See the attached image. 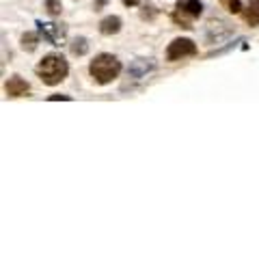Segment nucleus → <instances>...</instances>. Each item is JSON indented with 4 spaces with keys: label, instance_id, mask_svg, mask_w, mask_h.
<instances>
[{
    "label": "nucleus",
    "instance_id": "1",
    "mask_svg": "<svg viewBox=\"0 0 259 259\" xmlns=\"http://www.w3.org/2000/svg\"><path fill=\"white\" fill-rule=\"evenodd\" d=\"M67 71H69V65L61 54H45L35 67V74L39 76V80L48 84V87H54V84L63 82Z\"/></svg>",
    "mask_w": 259,
    "mask_h": 259
},
{
    "label": "nucleus",
    "instance_id": "2",
    "mask_svg": "<svg viewBox=\"0 0 259 259\" xmlns=\"http://www.w3.org/2000/svg\"><path fill=\"white\" fill-rule=\"evenodd\" d=\"M89 74L97 84H108L121 74V63L113 54H97L89 63Z\"/></svg>",
    "mask_w": 259,
    "mask_h": 259
},
{
    "label": "nucleus",
    "instance_id": "3",
    "mask_svg": "<svg viewBox=\"0 0 259 259\" xmlns=\"http://www.w3.org/2000/svg\"><path fill=\"white\" fill-rule=\"evenodd\" d=\"M201 13H203L201 0H179V2L175 4L173 19L177 26H181V28H192L190 22L194 17H201Z\"/></svg>",
    "mask_w": 259,
    "mask_h": 259
},
{
    "label": "nucleus",
    "instance_id": "4",
    "mask_svg": "<svg viewBox=\"0 0 259 259\" xmlns=\"http://www.w3.org/2000/svg\"><path fill=\"white\" fill-rule=\"evenodd\" d=\"M197 54V43L192 41V39H188V37H177V39H173L171 43H168V48H166V61H184V58L188 56H194Z\"/></svg>",
    "mask_w": 259,
    "mask_h": 259
},
{
    "label": "nucleus",
    "instance_id": "5",
    "mask_svg": "<svg viewBox=\"0 0 259 259\" xmlns=\"http://www.w3.org/2000/svg\"><path fill=\"white\" fill-rule=\"evenodd\" d=\"M37 28H39V35L52 45H61L65 35H67V28L56 22H37Z\"/></svg>",
    "mask_w": 259,
    "mask_h": 259
},
{
    "label": "nucleus",
    "instance_id": "6",
    "mask_svg": "<svg viewBox=\"0 0 259 259\" xmlns=\"http://www.w3.org/2000/svg\"><path fill=\"white\" fill-rule=\"evenodd\" d=\"M28 91H30V84L19 76H11L4 84V93L9 97H22V95L28 93Z\"/></svg>",
    "mask_w": 259,
    "mask_h": 259
},
{
    "label": "nucleus",
    "instance_id": "7",
    "mask_svg": "<svg viewBox=\"0 0 259 259\" xmlns=\"http://www.w3.org/2000/svg\"><path fill=\"white\" fill-rule=\"evenodd\" d=\"M153 67H155V63L151 58H136V61L130 65L128 74H130V78H140V76H145L147 71H151Z\"/></svg>",
    "mask_w": 259,
    "mask_h": 259
},
{
    "label": "nucleus",
    "instance_id": "8",
    "mask_svg": "<svg viewBox=\"0 0 259 259\" xmlns=\"http://www.w3.org/2000/svg\"><path fill=\"white\" fill-rule=\"evenodd\" d=\"M119 30H121V17H117V15H108L100 22V32L106 37H113Z\"/></svg>",
    "mask_w": 259,
    "mask_h": 259
},
{
    "label": "nucleus",
    "instance_id": "9",
    "mask_svg": "<svg viewBox=\"0 0 259 259\" xmlns=\"http://www.w3.org/2000/svg\"><path fill=\"white\" fill-rule=\"evenodd\" d=\"M242 17H244V22L249 26L257 28L259 26V0H251L249 6H246L244 13H242Z\"/></svg>",
    "mask_w": 259,
    "mask_h": 259
},
{
    "label": "nucleus",
    "instance_id": "10",
    "mask_svg": "<svg viewBox=\"0 0 259 259\" xmlns=\"http://www.w3.org/2000/svg\"><path fill=\"white\" fill-rule=\"evenodd\" d=\"M19 45H22V50H26V52H35L39 45V35H35V32H24V35L19 37Z\"/></svg>",
    "mask_w": 259,
    "mask_h": 259
},
{
    "label": "nucleus",
    "instance_id": "11",
    "mask_svg": "<svg viewBox=\"0 0 259 259\" xmlns=\"http://www.w3.org/2000/svg\"><path fill=\"white\" fill-rule=\"evenodd\" d=\"M69 52H71L74 56H84V54L89 52V41H87L84 37H76L74 41L69 43Z\"/></svg>",
    "mask_w": 259,
    "mask_h": 259
},
{
    "label": "nucleus",
    "instance_id": "12",
    "mask_svg": "<svg viewBox=\"0 0 259 259\" xmlns=\"http://www.w3.org/2000/svg\"><path fill=\"white\" fill-rule=\"evenodd\" d=\"M220 6L229 13H242V2L240 0H220Z\"/></svg>",
    "mask_w": 259,
    "mask_h": 259
},
{
    "label": "nucleus",
    "instance_id": "13",
    "mask_svg": "<svg viewBox=\"0 0 259 259\" xmlns=\"http://www.w3.org/2000/svg\"><path fill=\"white\" fill-rule=\"evenodd\" d=\"M45 11L50 13V15H61V11H63V4H61V0H45Z\"/></svg>",
    "mask_w": 259,
    "mask_h": 259
},
{
    "label": "nucleus",
    "instance_id": "14",
    "mask_svg": "<svg viewBox=\"0 0 259 259\" xmlns=\"http://www.w3.org/2000/svg\"><path fill=\"white\" fill-rule=\"evenodd\" d=\"M155 13H158V11H155L153 4H145V6H142V11H140V17L142 19H153Z\"/></svg>",
    "mask_w": 259,
    "mask_h": 259
},
{
    "label": "nucleus",
    "instance_id": "15",
    "mask_svg": "<svg viewBox=\"0 0 259 259\" xmlns=\"http://www.w3.org/2000/svg\"><path fill=\"white\" fill-rule=\"evenodd\" d=\"M58 100H71L69 95H50V102H58Z\"/></svg>",
    "mask_w": 259,
    "mask_h": 259
},
{
    "label": "nucleus",
    "instance_id": "16",
    "mask_svg": "<svg viewBox=\"0 0 259 259\" xmlns=\"http://www.w3.org/2000/svg\"><path fill=\"white\" fill-rule=\"evenodd\" d=\"M121 2L126 4V6H138V4H140V0H121Z\"/></svg>",
    "mask_w": 259,
    "mask_h": 259
},
{
    "label": "nucleus",
    "instance_id": "17",
    "mask_svg": "<svg viewBox=\"0 0 259 259\" xmlns=\"http://www.w3.org/2000/svg\"><path fill=\"white\" fill-rule=\"evenodd\" d=\"M104 4H106V0H97V2L93 4V6H95V11H102V6H104Z\"/></svg>",
    "mask_w": 259,
    "mask_h": 259
}]
</instances>
